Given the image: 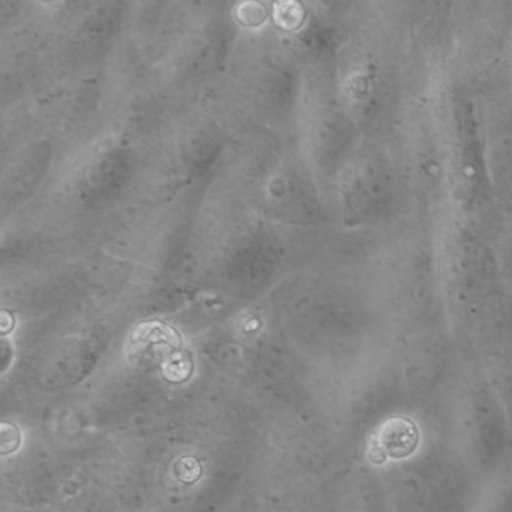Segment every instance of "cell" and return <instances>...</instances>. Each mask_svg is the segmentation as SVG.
I'll return each instance as SVG.
<instances>
[{
  "instance_id": "6da1fadb",
  "label": "cell",
  "mask_w": 512,
  "mask_h": 512,
  "mask_svg": "<svg viewBox=\"0 0 512 512\" xmlns=\"http://www.w3.org/2000/svg\"><path fill=\"white\" fill-rule=\"evenodd\" d=\"M446 326L466 352L512 338V289L494 229L443 206L431 217Z\"/></svg>"
},
{
  "instance_id": "7a4b0ae2",
  "label": "cell",
  "mask_w": 512,
  "mask_h": 512,
  "mask_svg": "<svg viewBox=\"0 0 512 512\" xmlns=\"http://www.w3.org/2000/svg\"><path fill=\"white\" fill-rule=\"evenodd\" d=\"M358 266L389 340L448 329L431 220L406 217L368 236Z\"/></svg>"
},
{
  "instance_id": "3957f363",
  "label": "cell",
  "mask_w": 512,
  "mask_h": 512,
  "mask_svg": "<svg viewBox=\"0 0 512 512\" xmlns=\"http://www.w3.org/2000/svg\"><path fill=\"white\" fill-rule=\"evenodd\" d=\"M413 415L397 416L371 437L374 475L389 512L472 511L481 482L448 437Z\"/></svg>"
},
{
  "instance_id": "277c9868",
  "label": "cell",
  "mask_w": 512,
  "mask_h": 512,
  "mask_svg": "<svg viewBox=\"0 0 512 512\" xmlns=\"http://www.w3.org/2000/svg\"><path fill=\"white\" fill-rule=\"evenodd\" d=\"M445 172V206L469 220L496 229L499 212L491 196L472 80L451 61L428 77Z\"/></svg>"
},
{
  "instance_id": "5b68a950",
  "label": "cell",
  "mask_w": 512,
  "mask_h": 512,
  "mask_svg": "<svg viewBox=\"0 0 512 512\" xmlns=\"http://www.w3.org/2000/svg\"><path fill=\"white\" fill-rule=\"evenodd\" d=\"M448 398L449 442L478 481H487L512 464L508 421L472 353H466Z\"/></svg>"
},
{
  "instance_id": "8992f818",
  "label": "cell",
  "mask_w": 512,
  "mask_h": 512,
  "mask_svg": "<svg viewBox=\"0 0 512 512\" xmlns=\"http://www.w3.org/2000/svg\"><path fill=\"white\" fill-rule=\"evenodd\" d=\"M338 197L344 223L359 238L415 217L410 214L403 179L386 139L362 137L341 164Z\"/></svg>"
},
{
  "instance_id": "52a82bcc",
  "label": "cell",
  "mask_w": 512,
  "mask_h": 512,
  "mask_svg": "<svg viewBox=\"0 0 512 512\" xmlns=\"http://www.w3.org/2000/svg\"><path fill=\"white\" fill-rule=\"evenodd\" d=\"M410 214L431 220L445 206V172L428 79L407 104L389 137Z\"/></svg>"
},
{
  "instance_id": "ba28073f",
  "label": "cell",
  "mask_w": 512,
  "mask_h": 512,
  "mask_svg": "<svg viewBox=\"0 0 512 512\" xmlns=\"http://www.w3.org/2000/svg\"><path fill=\"white\" fill-rule=\"evenodd\" d=\"M472 83L491 196L500 218L509 217L512 215V86L503 67Z\"/></svg>"
},
{
  "instance_id": "9c48e42d",
  "label": "cell",
  "mask_w": 512,
  "mask_h": 512,
  "mask_svg": "<svg viewBox=\"0 0 512 512\" xmlns=\"http://www.w3.org/2000/svg\"><path fill=\"white\" fill-rule=\"evenodd\" d=\"M470 353L481 365L512 434V338L494 341Z\"/></svg>"
},
{
  "instance_id": "30bf717a",
  "label": "cell",
  "mask_w": 512,
  "mask_h": 512,
  "mask_svg": "<svg viewBox=\"0 0 512 512\" xmlns=\"http://www.w3.org/2000/svg\"><path fill=\"white\" fill-rule=\"evenodd\" d=\"M470 512H512V464L481 482Z\"/></svg>"
},
{
  "instance_id": "8fae6325",
  "label": "cell",
  "mask_w": 512,
  "mask_h": 512,
  "mask_svg": "<svg viewBox=\"0 0 512 512\" xmlns=\"http://www.w3.org/2000/svg\"><path fill=\"white\" fill-rule=\"evenodd\" d=\"M503 68H505L506 77H508L509 83L512 86V17L511 23H509L508 38H506L505 64H503Z\"/></svg>"
}]
</instances>
